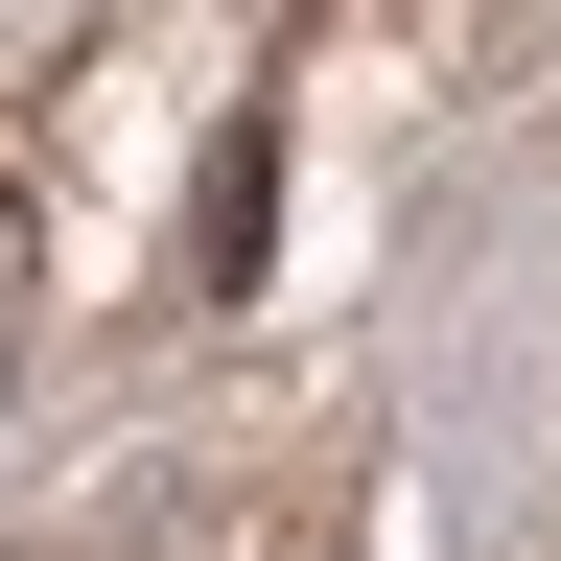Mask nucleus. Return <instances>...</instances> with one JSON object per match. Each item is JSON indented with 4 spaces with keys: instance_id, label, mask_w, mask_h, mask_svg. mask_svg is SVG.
<instances>
[{
    "instance_id": "f257e3e1",
    "label": "nucleus",
    "mask_w": 561,
    "mask_h": 561,
    "mask_svg": "<svg viewBox=\"0 0 561 561\" xmlns=\"http://www.w3.org/2000/svg\"><path fill=\"white\" fill-rule=\"evenodd\" d=\"M257 187H280V140H210V210H187V280H234V257H257Z\"/></svg>"
}]
</instances>
